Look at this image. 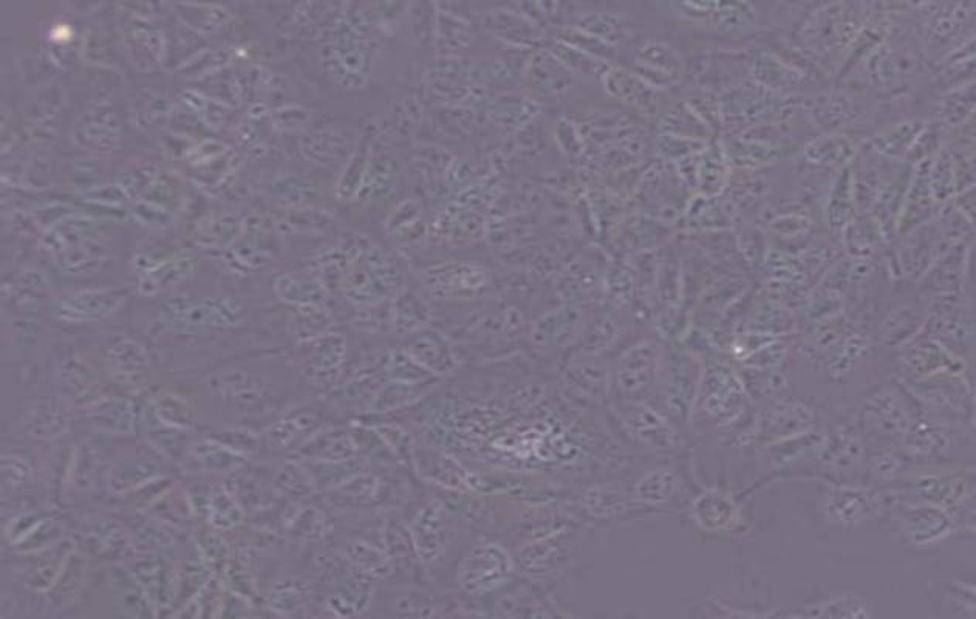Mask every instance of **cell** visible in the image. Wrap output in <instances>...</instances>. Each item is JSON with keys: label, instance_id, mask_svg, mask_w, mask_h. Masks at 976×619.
I'll return each instance as SVG.
<instances>
[{"label": "cell", "instance_id": "cell-1", "mask_svg": "<svg viewBox=\"0 0 976 619\" xmlns=\"http://www.w3.org/2000/svg\"><path fill=\"white\" fill-rule=\"evenodd\" d=\"M512 572V561L502 547L483 544L475 547L461 564L458 581L469 593H486L497 589Z\"/></svg>", "mask_w": 976, "mask_h": 619}, {"label": "cell", "instance_id": "cell-2", "mask_svg": "<svg viewBox=\"0 0 976 619\" xmlns=\"http://www.w3.org/2000/svg\"><path fill=\"white\" fill-rule=\"evenodd\" d=\"M676 16L717 30H743L755 24V10L746 2H681L672 4Z\"/></svg>", "mask_w": 976, "mask_h": 619}, {"label": "cell", "instance_id": "cell-3", "mask_svg": "<svg viewBox=\"0 0 976 619\" xmlns=\"http://www.w3.org/2000/svg\"><path fill=\"white\" fill-rule=\"evenodd\" d=\"M635 73L655 87L678 83L683 76V61L664 42L647 41L639 45L635 56Z\"/></svg>", "mask_w": 976, "mask_h": 619}, {"label": "cell", "instance_id": "cell-4", "mask_svg": "<svg viewBox=\"0 0 976 619\" xmlns=\"http://www.w3.org/2000/svg\"><path fill=\"white\" fill-rule=\"evenodd\" d=\"M601 78L607 92L615 96L616 100L633 107L638 112L650 113V115L656 112L658 101H656L655 87L650 86L632 70L608 65Z\"/></svg>", "mask_w": 976, "mask_h": 619}, {"label": "cell", "instance_id": "cell-5", "mask_svg": "<svg viewBox=\"0 0 976 619\" xmlns=\"http://www.w3.org/2000/svg\"><path fill=\"white\" fill-rule=\"evenodd\" d=\"M930 165L932 161H921L915 174L912 175L905 195L901 219L896 225L901 226L902 231L912 230L915 226L921 225V220L924 222L925 217L932 213V206L936 202L930 188Z\"/></svg>", "mask_w": 976, "mask_h": 619}, {"label": "cell", "instance_id": "cell-6", "mask_svg": "<svg viewBox=\"0 0 976 619\" xmlns=\"http://www.w3.org/2000/svg\"><path fill=\"white\" fill-rule=\"evenodd\" d=\"M169 324L183 327H198V325H226L234 319V312L229 307H222L211 302H178L166 310Z\"/></svg>", "mask_w": 976, "mask_h": 619}, {"label": "cell", "instance_id": "cell-7", "mask_svg": "<svg viewBox=\"0 0 976 619\" xmlns=\"http://www.w3.org/2000/svg\"><path fill=\"white\" fill-rule=\"evenodd\" d=\"M625 423L633 429L644 442L658 448H672L675 443V432L670 429L663 418L649 411L647 407L627 406L625 407Z\"/></svg>", "mask_w": 976, "mask_h": 619}, {"label": "cell", "instance_id": "cell-8", "mask_svg": "<svg viewBox=\"0 0 976 619\" xmlns=\"http://www.w3.org/2000/svg\"><path fill=\"white\" fill-rule=\"evenodd\" d=\"M854 208H856V189H854L853 172L850 168H843L834 182L826 205V219L831 228L840 230L850 225Z\"/></svg>", "mask_w": 976, "mask_h": 619}, {"label": "cell", "instance_id": "cell-9", "mask_svg": "<svg viewBox=\"0 0 976 619\" xmlns=\"http://www.w3.org/2000/svg\"><path fill=\"white\" fill-rule=\"evenodd\" d=\"M656 349L653 344L635 347L622 358L619 366V386L627 392H635L649 383L655 364Z\"/></svg>", "mask_w": 976, "mask_h": 619}, {"label": "cell", "instance_id": "cell-10", "mask_svg": "<svg viewBox=\"0 0 976 619\" xmlns=\"http://www.w3.org/2000/svg\"><path fill=\"white\" fill-rule=\"evenodd\" d=\"M924 127L925 124L918 120L904 121V123L888 127L874 138V151L885 155V157L895 158V160L896 158L907 157L908 151Z\"/></svg>", "mask_w": 976, "mask_h": 619}, {"label": "cell", "instance_id": "cell-11", "mask_svg": "<svg viewBox=\"0 0 976 619\" xmlns=\"http://www.w3.org/2000/svg\"><path fill=\"white\" fill-rule=\"evenodd\" d=\"M853 143L843 135H826L809 143L803 151V157L811 165L840 166L845 165L854 157Z\"/></svg>", "mask_w": 976, "mask_h": 619}, {"label": "cell", "instance_id": "cell-12", "mask_svg": "<svg viewBox=\"0 0 976 619\" xmlns=\"http://www.w3.org/2000/svg\"><path fill=\"white\" fill-rule=\"evenodd\" d=\"M533 84L543 93L565 92L573 83V73L556 56L539 55L534 59Z\"/></svg>", "mask_w": 976, "mask_h": 619}, {"label": "cell", "instance_id": "cell-13", "mask_svg": "<svg viewBox=\"0 0 976 619\" xmlns=\"http://www.w3.org/2000/svg\"><path fill=\"white\" fill-rule=\"evenodd\" d=\"M659 127L663 130V134L675 135V137L687 138V140L698 141L710 134V129L704 123L703 118L687 104H681V106L669 110L661 120Z\"/></svg>", "mask_w": 976, "mask_h": 619}, {"label": "cell", "instance_id": "cell-14", "mask_svg": "<svg viewBox=\"0 0 976 619\" xmlns=\"http://www.w3.org/2000/svg\"><path fill=\"white\" fill-rule=\"evenodd\" d=\"M726 152L715 146L707 149L697 168V182L706 197L720 194L726 183Z\"/></svg>", "mask_w": 976, "mask_h": 619}, {"label": "cell", "instance_id": "cell-15", "mask_svg": "<svg viewBox=\"0 0 976 619\" xmlns=\"http://www.w3.org/2000/svg\"><path fill=\"white\" fill-rule=\"evenodd\" d=\"M576 28L610 45L622 41L627 31L624 19L619 14L608 13V11L584 14V18L577 21Z\"/></svg>", "mask_w": 976, "mask_h": 619}, {"label": "cell", "instance_id": "cell-16", "mask_svg": "<svg viewBox=\"0 0 976 619\" xmlns=\"http://www.w3.org/2000/svg\"><path fill=\"white\" fill-rule=\"evenodd\" d=\"M727 160L740 168H755L765 166L779 160V149L769 146L765 141L740 140L735 141L727 149Z\"/></svg>", "mask_w": 976, "mask_h": 619}, {"label": "cell", "instance_id": "cell-17", "mask_svg": "<svg viewBox=\"0 0 976 619\" xmlns=\"http://www.w3.org/2000/svg\"><path fill=\"white\" fill-rule=\"evenodd\" d=\"M28 431L35 437L55 438L62 435L67 428L64 412L58 404L41 403L33 411L28 412Z\"/></svg>", "mask_w": 976, "mask_h": 619}, {"label": "cell", "instance_id": "cell-18", "mask_svg": "<svg viewBox=\"0 0 976 619\" xmlns=\"http://www.w3.org/2000/svg\"><path fill=\"white\" fill-rule=\"evenodd\" d=\"M930 188L935 202H946L956 192L955 168L952 155L941 152L930 165Z\"/></svg>", "mask_w": 976, "mask_h": 619}, {"label": "cell", "instance_id": "cell-19", "mask_svg": "<svg viewBox=\"0 0 976 619\" xmlns=\"http://www.w3.org/2000/svg\"><path fill=\"white\" fill-rule=\"evenodd\" d=\"M96 425L112 432H130L134 428V412L129 404L112 401L93 415Z\"/></svg>", "mask_w": 976, "mask_h": 619}, {"label": "cell", "instance_id": "cell-20", "mask_svg": "<svg viewBox=\"0 0 976 619\" xmlns=\"http://www.w3.org/2000/svg\"><path fill=\"white\" fill-rule=\"evenodd\" d=\"M418 524H420V527L424 528V530L429 531V533H426V531L423 533V530H420L421 541L418 542V547H423V551H421V553H423L424 558L434 559L441 547L440 522H438L437 513H434V511H429V513L424 514V516L421 514V519Z\"/></svg>", "mask_w": 976, "mask_h": 619}, {"label": "cell", "instance_id": "cell-21", "mask_svg": "<svg viewBox=\"0 0 976 619\" xmlns=\"http://www.w3.org/2000/svg\"><path fill=\"white\" fill-rule=\"evenodd\" d=\"M675 490V479L670 474H652L647 479L642 480L639 485V493L642 499L649 502H659V500L669 499L670 494Z\"/></svg>", "mask_w": 976, "mask_h": 619}, {"label": "cell", "instance_id": "cell-22", "mask_svg": "<svg viewBox=\"0 0 976 619\" xmlns=\"http://www.w3.org/2000/svg\"><path fill=\"white\" fill-rule=\"evenodd\" d=\"M973 109V89L952 93L944 103V117L950 126H956L969 115Z\"/></svg>", "mask_w": 976, "mask_h": 619}]
</instances>
